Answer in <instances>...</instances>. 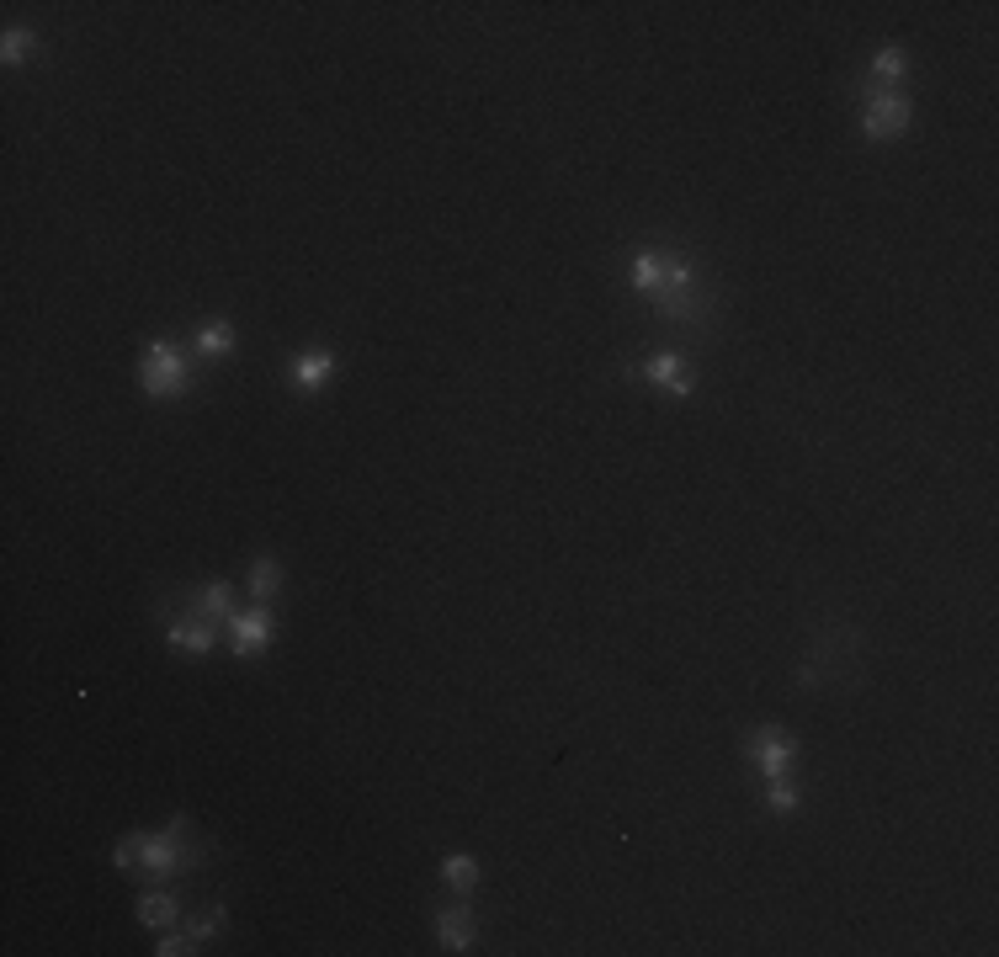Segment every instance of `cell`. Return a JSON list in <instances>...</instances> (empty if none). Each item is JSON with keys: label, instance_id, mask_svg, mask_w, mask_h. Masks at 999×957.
I'll return each instance as SVG.
<instances>
[{"label": "cell", "instance_id": "obj_8", "mask_svg": "<svg viewBox=\"0 0 999 957\" xmlns=\"http://www.w3.org/2000/svg\"><path fill=\"white\" fill-rule=\"evenodd\" d=\"M266 638H272V617H266L261 607H250L245 617H234V644H240V654H261Z\"/></svg>", "mask_w": 999, "mask_h": 957}, {"label": "cell", "instance_id": "obj_6", "mask_svg": "<svg viewBox=\"0 0 999 957\" xmlns=\"http://www.w3.org/2000/svg\"><path fill=\"white\" fill-rule=\"evenodd\" d=\"M643 373H649V378L659 383V389H670L675 399H686V394H691V378H686V367H681V357H675V351H654Z\"/></svg>", "mask_w": 999, "mask_h": 957}, {"label": "cell", "instance_id": "obj_5", "mask_svg": "<svg viewBox=\"0 0 999 957\" xmlns=\"http://www.w3.org/2000/svg\"><path fill=\"white\" fill-rule=\"evenodd\" d=\"M436 936H442L447 952H473V926H468V910H463V904H447V910H436Z\"/></svg>", "mask_w": 999, "mask_h": 957}, {"label": "cell", "instance_id": "obj_20", "mask_svg": "<svg viewBox=\"0 0 999 957\" xmlns=\"http://www.w3.org/2000/svg\"><path fill=\"white\" fill-rule=\"evenodd\" d=\"M160 957H181V952H192V947H186L181 942V936H160V947H155Z\"/></svg>", "mask_w": 999, "mask_h": 957}, {"label": "cell", "instance_id": "obj_11", "mask_svg": "<svg viewBox=\"0 0 999 957\" xmlns=\"http://www.w3.org/2000/svg\"><path fill=\"white\" fill-rule=\"evenodd\" d=\"M277 585H282V564L272 559V553H261V559L250 564V596H256V601H272Z\"/></svg>", "mask_w": 999, "mask_h": 957}, {"label": "cell", "instance_id": "obj_10", "mask_svg": "<svg viewBox=\"0 0 999 957\" xmlns=\"http://www.w3.org/2000/svg\"><path fill=\"white\" fill-rule=\"evenodd\" d=\"M171 644L181 654H208L213 649V628L197 623V617H181V623H171Z\"/></svg>", "mask_w": 999, "mask_h": 957}, {"label": "cell", "instance_id": "obj_9", "mask_svg": "<svg viewBox=\"0 0 999 957\" xmlns=\"http://www.w3.org/2000/svg\"><path fill=\"white\" fill-rule=\"evenodd\" d=\"M192 346L202 351V357H229L234 351V325H224V319H208V325H197V335H192Z\"/></svg>", "mask_w": 999, "mask_h": 957}, {"label": "cell", "instance_id": "obj_2", "mask_svg": "<svg viewBox=\"0 0 999 957\" xmlns=\"http://www.w3.org/2000/svg\"><path fill=\"white\" fill-rule=\"evenodd\" d=\"M744 750L760 761V777H787V766L798 761V740H792L787 729H776V724H766V729H750V740H744Z\"/></svg>", "mask_w": 999, "mask_h": 957}, {"label": "cell", "instance_id": "obj_3", "mask_svg": "<svg viewBox=\"0 0 999 957\" xmlns=\"http://www.w3.org/2000/svg\"><path fill=\"white\" fill-rule=\"evenodd\" d=\"M861 128H867V139H893V133H904L909 128V96H899V91H867Z\"/></svg>", "mask_w": 999, "mask_h": 957}, {"label": "cell", "instance_id": "obj_4", "mask_svg": "<svg viewBox=\"0 0 999 957\" xmlns=\"http://www.w3.org/2000/svg\"><path fill=\"white\" fill-rule=\"evenodd\" d=\"M670 272H675V256L670 250H638L628 261V282L638 293H665L670 288Z\"/></svg>", "mask_w": 999, "mask_h": 957}, {"label": "cell", "instance_id": "obj_12", "mask_svg": "<svg viewBox=\"0 0 999 957\" xmlns=\"http://www.w3.org/2000/svg\"><path fill=\"white\" fill-rule=\"evenodd\" d=\"M139 920H144V926H171V920H176V899L171 894H165V888H155V894H144L139 899Z\"/></svg>", "mask_w": 999, "mask_h": 957}, {"label": "cell", "instance_id": "obj_7", "mask_svg": "<svg viewBox=\"0 0 999 957\" xmlns=\"http://www.w3.org/2000/svg\"><path fill=\"white\" fill-rule=\"evenodd\" d=\"M330 373H335V351H325V346H309L293 362V383H298V389H319Z\"/></svg>", "mask_w": 999, "mask_h": 957}, {"label": "cell", "instance_id": "obj_18", "mask_svg": "<svg viewBox=\"0 0 999 957\" xmlns=\"http://www.w3.org/2000/svg\"><path fill=\"white\" fill-rule=\"evenodd\" d=\"M798 803H803V793H798V787H792L787 777H771V809H798Z\"/></svg>", "mask_w": 999, "mask_h": 957}, {"label": "cell", "instance_id": "obj_17", "mask_svg": "<svg viewBox=\"0 0 999 957\" xmlns=\"http://www.w3.org/2000/svg\"><path fill=\"white\" fill-rule=\"evenodd\" d=\"M224 920H229V915H224V904H213L208 915H197V920H192V942H208V936H218V931H224Z\"/></svg>", "mask_w": 999, "mask_h": 957}, {"label": "cell", "instance_id": "obj_1", "mask_svg": "<svg viewBox=\"0 0 999 957\" xmlns=\"http://www.w3.org/2000/svg\"><path fill=\"white\" fill-rule=\"evenodd\" d=\"M144 389L155 394V399H176L186 389V357H181V346L155 341V346L144 351Z\"/></svg>", "mask_w": 999, "mask_h": 957}, {"label": "cell", "instance_id": "obj_15", "mask_svg": "<svg viewBox=\"0 0 999 957\" xmlns=\"http://www.w3.org/2000/svg\"><path fill=\"white\" fill-rule=\"evenodd\" d=\"M197 607L213 612V617H229L234 612V591H229L224 580H213V585H202V591H197Z\"/></svg>", "mask_w": 999, "mask_h": 957}, {"label": "cell", "instance_id": "obj_13", "mask_svg": "<svg viewBox=\"0 0 999 957\" xmlns=\"http://www.w3.org/2000/svg\"><path fill=\"white\" fill-rule=\"evenodd\" d=\"M442 878L457 888V894H468V888L479 883V862H473V856H447V862H442Z\"/></svg>", "mask_w": 999, "mask_h": 957}, {"label": "cell", "instance_id": "obj_19", "mask_svg": "<svg viewBox=\"0 0 999 957\" xmlns=\"http://www.w3.org/2000/svg\"><path fill=\"white\" fill-rule=\"evenodd\" d=\"M139 851H144V835H128V841L112 851V862L117 867H139Z\"/></svg>", "mask_w": 999, "mask_h": 957}, {"label": "cell", "instance_id": "obj_14", "mask_svg": "<svg viewBox=\"0 0 999 957\" xmlns=\"http://www.w3.org/2000/svg\"><path fill=\"white\" fill-rule=\"evenodd\" d=\"M32 48H38V32H32V27H11L6 43H0V59H6V64H22Z\"/></svg>", "mask_w": 999, "mask_h": 957}, {"label": "cell", "instance_id": "obj_16", "mask_svg": "<svg viewBox=\"0 0 999 957\" xmlns=\"http://www.w3.org/2000/svg\"><path fill=\"white\" fill-rule=\"evenodd\" d=\"M872 75L877 80H899L904 75V48H877V54H872Z\"/></svg>", "mask_w": 999, "mask_h": 957}]
</instances>
